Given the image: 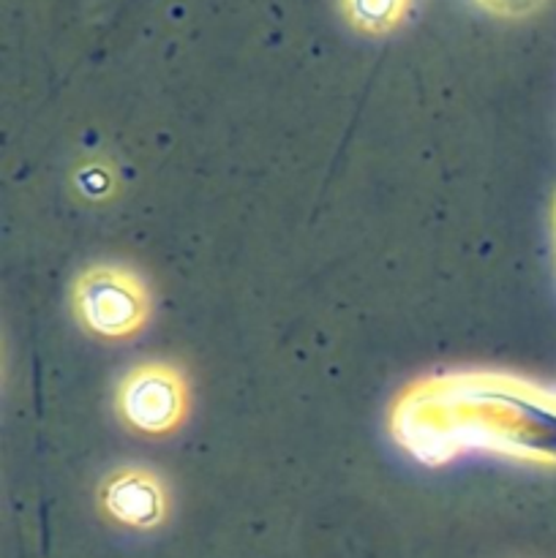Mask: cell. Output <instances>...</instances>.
Instances as JSON below:
<instances>
[]
</instances>
